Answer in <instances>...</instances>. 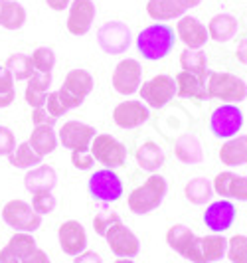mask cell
Masks as SVG:
<instances>
[{
  "mask_svg": "<svg viewBox=\"0 0 247 263\" xmlns=\"http://www.w3.org/2000/svg\"><path fill=\"white\" fill-rule=\"evenodd\" d=\"M58 206V200L52 192H36L32 194V208L34 212H38L40 216H46V214H52Z\"/></svg>",
  "mask_w": 247,
  "mask_h": 263,
  "instance_id": "cell-41",
  "label": "cell"
},
{
  "mask_svg": "<svg viewBox=\"0 0 247 263\" xmlns=\"http://www.w3.org/2000/svg\"><path fill=\"white\" fill-rule=\"evenodd\" d=\"M55 121L58 119H53L48 111H46V107H38V109H34L32 111V123H34V127H38V125H55Z\"/></svg>",
  "mask_w": 247,
  "mask_h": 263,
  "instance_id": "cell-45",
  "label": "cell"
},
{
  "mask_svg": "<svg viewBox=\"0 0 247 263\" xmlns=\"http://www.w3.org/2000/svg\"><path fill=\"white\" fill-rule=\"evenodd\" d=\"M26 8L16 0H2L0 2V26L4 30H20L26 24Z\"/></svg>",
  "mask_w": 247,
  "mask_h": 263,
  "instance_id": "cell-32",
  "label": "cell"
},
{
  "mask_svg": "<svg viewBox=\"0 0 247 263\" xmlns=\"http://www.w3.org/2000/svg\"><path fill=\"white\" fill-rule=\"evenodd\" d=\"M42 158L38 153L30 146V143H20V145H16L12 153L8 155V160H10V164H12L14 168H20V171H30V168H36L42 164Z\"/></svg>",
  "mask_w": 247,
  "mask_h": 263,
  "instance_id": "cell-35",
  "label": "cell"
},
{
  "mask_svg": "<svg viewBox=\"0 0 247 263\" xmlns=\"http://www.w3.org/2000/svg\"><path fill=\"white\" fill-rule=\"evenodd\" d=\"M115 263H135V261H132V259H129V257H119Z\"/></svg>",
  "mask_w": 247,
  "mask_h": 263,
  "instance_id": "cell-51",
  "label": "cell"
},
{
  "mask_svg": "<svg viewBox=\"0 0 247 263\" xmlns=\"http://www.w3.org/2000/svg\"><path fill=\"white\" fill-rule=\"evenodd\" d=\"M243 129V111L234 103H221L210 115V131L216 139H232Z\"/></svg>",
  "mask_w": 247,
  "mask_h": 263,
  "instance_id": "cell-8",
  "label": "cell"
},
{
  "mask_svg": "<svg viewBox=\"0 0 247 263\" xmlns=\"http://www.w3.org/2000/svg\"><path fill=\"white\" fill-rule=\"evenodd\" d=\"M208 99L223 103H241L247 99V83L239 76L230 71H210L206 79Z\"/></svg>",
  "mask_w": 247,
  "mask_h": 263,
  "instance_id": "cell-3",
  "label": "cell"
},
{
  "mask_svg": "<svg viewBox=\"0 0 247 263\" xmlns=\"http://www.w3.org/2000/svg\"><path fill=\"white\" fill-rule=\"evenodd\" d=\"M14 148H16V137L12 129L0 125V157H8Z\"/></svg>",
  "mask_w": 247,
  "mask_h": 263,
  "instance_id": "cell-44",
  "label": "cell"
},
{
  "mask_svg": "<svg viewBox=\"0 0 247 263\" xmlns=\"http://www.w3.org/2000/svg\"><path fill=\"white\" fill-rule=\"evenodd\" d=\"M97 16V8L93 0H71L67 8V22L65 28L71 36H85L89 34Z\"/></svg>",
  "mask_w": 247,
  "mask_h": 263,
  "instance_id": "cell-14",
  "label": "cell"
},
{
  "mask_svg": "<svg viewBox=\"0 0 247 263\" xmlns=\"http://www.w3.org/2000/svg\"><path fill=\"white\" fill-rule=\"evenodd\" d=\"M180 4H182L186 10H190V8L200 6V4H202V0H180Z\"/></svg>",
  "mask_w": 247,
  "mask_h": 263,
  "instance_id": "cell-50",
  "label": "cell"
},
{
  "mask_svg": "<svg viewBox=\"0 0 247 263\" xmlns=\"http://www.w3.org/2000/svg\"><path fill=\"white\" fill-rule=\"evenodd\" d=\"M176 32L174 28H170L168 24H150L144 30L139 32L137 36V50L141 52L144 60L148 62H158V60H164L172 50H174V44H176Z\"/></svg>",
  "mask_w": 247,
  "mask_h": 263,
  "instance_id": "cell-1",
  "label": "cell"
},
{
  "mask_svg": "<svg viewBox=\"0 0 247 263\" xmlns=\"http://www.w3.org/2000/svg\"><path fill=\"white\" fill-rule=\"evenodd\" d=\"M168 192V182L162 174H150L141 186H137L127 198V206L132 214L137 216H144V214H150L156 208H160V204L164 202Z\"/></svg>",
  "mask_w": 247,
  "mask_h": 263,
  "instance_id": "cell-2",
  "label": "cell"
},
{
  "mask_svg": "<svg viewBox=\"0 0 247 263\" xmlns=\"http://www.w3.org/2000/svg\"><path fill=\"white\" fill-rule=\"evenodd\" d=\"M150 119V109L139 99L121 101L113 109V123L119 129H139Z\"/></svg>",
  "mask_w": 247,
  "mask_h": 263,
  "instance_id": "cell-16",
  "label": "cell"
},
{
  "mask_svg": "<svg viewBox=\"0 0 247 263\" xmlns=\"http://www.w3.org/2000/svg\"><path fill=\"white\" fill-rule=\"evenodd\" d=\"M95 87V79L87 69H69L67 76H65L62 87L58 89L60 93V99L64 101V105L67 109H78L83 105V101L89 97V93Z\"/></svg>",
  "mask_w": 247,
  "mask_h": 263,
  "instance_id": "cell-4",
  "label": "cell"
},
{
  "mask_svg": "<svg viewBox=\"0 0 247 263\" xmlns=\"http://www.w3.org/2000/svg\"><path fill=\"white\" fill-rule=\"evenodd\" d=\"M28 143H30V146L38 153L40 157H48V155H52L53 151L58 148L60 139H58V133L53 131L52 125H38L30 133Z\"/></svg>",
  "mask_w": 247,
  "mask_h": 263,
  "instance_id": "cell-29",
  "label": "cell"
},
{
  "mask_svg": "<svg viewBox=\"0 0 247 263\" xmlns=\"http://www.w3.org/2000/svg\"><path fill=\"white\" fill-rule=\"evenodd\" d=\"M225 253H227V237H223V234L198 236L196 263H216L223 259Z\"/></svg>",
  "mask_w": 247,
  "mask_h": 263,
  "instance_id": "cell-21",
  "label": "cell"
},
{
  "mask_svg": "<svg viewBox=\"0 0 247 263\" xmlns=\"http://www.w3.org/2000/svg\"><path fill=\"white\" fill-rule=\"evenodd\" d=\"M146 14L150 20L166 22V20H174V18H182L186 14V8L180 4V0H148Z\"/></svg>",
  "mask_w": 247,
  "mask_h": 263,
  "instance_id": "cell-30",
  "label": "cell"
},
{
  "mask_svg": "<svg viewBox=\"0 0 247 263\" xmlns=\"http://www.w3.org/2000/svg\"><path fill=\"white\" fill-rule=\"evenodd\" d=\"M130 42H132L130 28L121 20L105 22L103 26L97 30V44L109 55L125 53L130 48Z\"/></svg>",
  "mask_w": 247,
  "mask_h": 263,
  "instance_id": "cell-11",
  "label": "cell"
},
{
  "mask_svg": "<svg viewBox=\"0 0 247 263\" xmlns=\"http://www.w3.org/2000/svg\"><path fill=\"white\" fill-rule=\"evenodd\" d=\"M105 241H107L111 253L117 255V257H129V259H132L141 251V239L137 237V234L130 228L123 224V220L109 228V232L105 234Z\"/></svg>",
  "mask_w": 247,
  "mask_h": 263,
  "instance_id": "cell-12",
  "label": "cell"
},
{
  "mask_svg": "<svg viewBox=\"0 0 247 263\" xmlns=\"http://www.w3.org/2000/svg\"><path fill=\"white\" fill-rule=\"evenodd\" d=\"M194 237H196V234L186 224H174L172 228H168V232H166V243H168L170 250L176 251L180 257L186 259L188 251L192 248Z\"/></svg>",
  "mask_w": 247,
  "mask_h": 263,
  "instance_id": "cell-33",
  "label": "cell"
},
{
  "mask_svg": "<svg viewBox=\"0 0 247 263\" xmlns=\"http://www.w3.org/2000/svg\"><path fill=\"white\" fill-rule=\"evenodd\" d=\"M123 218L119 216L117 212H109V210H101L95 218H93V230L97 236L105 237V234L109 232L111 226H115L117 222H121Z\"/></svg>",
  "mask_w": 247,
  "mask_h": 263,
  "instance_id": "cell-40",
  "label": "cell"
},
{
  "mask_svg": "<svg viewBox=\"0 0 247 263\" xmlns=\"http://www.w3.org/2000/svg\"><path fill=\"white\" fill-rule=\"evenodd\" d=\"M111 85L123 97L135 95L143 85V66H141V62L132 60V58L121 60L113 69V73H111Z\"/></svg>",
  "mask_w": 247,
  "mask_h": 263,
  "instance_id": "cell-10",
  "label": "cell"
},
{
  "mask_svg": "<svg viewBox=\"0 0 247 263\" xmlns=\"http://www.w3.org/2000/svg\"><path fill=\"white\" fill-rule=\"evenodd\" d=\"M235 58L239 64L247 66V38H243L239 44H237V50H235Z\"/></svg>",
  "mask_w": 247,
  "mask_h": 263,
  "instance_id": "cell-48",
  "label": "cell"
},
{
  "mask_svg": "<svg viewBox=\"0 0 247 263\" xmlns=\"http://www.w3.org/2000/svg\"><path fill=\"white\" fill-rule=\"evenodd\" d=\"M95 135H97V129L87 125V123L65 121L58 131V139L64 145V148H69L73 153V151H89Z\"/></svg>",
  "mask_w": 247,
  "mask_h": 263,
  "instance_id": "cell-13",
  "label": "cell"
},
{
  "mask_svg": "<svg viewBox=\"0 0 247 263\" xmlns=\"http://www.w3.org/2000/svg\"><path fill=\"white\" fill-rule=\"evenodd\" d=\"M227 259L232 263H247V236L237 234L227 239Z\"/></svg>",
  "mask_w": 247,
  "mask_h": 263,
  "instance_id": "cell-39",
  "label": "cell"
},
{
  "mask_svg": "<svg viewBox=\"0 0 247 263\" xmlns=\"http://www.w3.org/2000/svg\"><path fill=\"white\" fill-rule=\"evenodd\" d=\"M141 101L148 109H162L176 97V79L168 73H158L141 85Z\"/></svg>",
  "mask_w": 247,
  "mask_h": 263,
  "instance_id": "cell-6",
  "label": "cell"
},
{
  "mask_svg": "<svg viewBox=\"0 0 247 263\" xmlns=\"http://www.w3.org/2000/svg\"><path fill=\"white\" fill-rule=\"evenodd\" d=\"M176 95L184 99H196L204 101L208 99V89H206V79L198 78L190 71H178L176 73Z\"/></svg>",
  "mask_w": 247,
  "mask_h": 263,
  "instance_id": "cell-24",
  "label": "cell"
},
{
  "mask_svg": "<svg viewBox=\"0 0 247 263\" xmlns=\"http://www.w3.org/2000/svg\"><path fill=\"white\" fill-rule=\"evenodd\" d=\"M221 164L230 166V168H237V166H245L247 164V135H237L227 139L221 145L220 153Z\"/></svg>",
  "mask_w": 247,
  "mask_h": 263,
  "instance_id": "cell-23",
  "label": "cell"
},
{
  "mask_svg": "<svg viewBox=\"0 0 247 263\" xmlns=\"http://www.w3.org/2000/svg\"><path fill=\"white\" fill-rule=\"evenodd\" d=\"M46 4H48V8H52L53 12H64L69 8L71 0H46Z\"/></svg>",
  "mask_w": 247,
  "mask_h": 263,
  "instance_id": "cell-49",
  "label": "cell"
},
{
  "mask_svg": "<svg viewBox=\"0 0 247 263\" xmlns=\"http://www.w3.org/2000/svg\"><path fill=\"white\" fill-rule=\"evenodd\" d=\"M239 32V22L237 18L227 12H220L212 16L208 22V34L210 40H214L216 44H227L237 36Z\"/></svg>",
  "mask_w": 247,
  "mask_h": 263,
  "instance_id": "cell-22",
  "label": "cell"
},
{
  "mask_svg": "<svg viewBox=\"0 0 247 263\" xmlns=\"http://www.w3.org/2000/svg\"><path fill=\"white\" fill-rule=\"evenodd\" d=\"M87 190H89V196L95 202L111 204V202H117L119 198L123 196V182H121V178L115 171L101 168V171H95L89 176Z\"/></svg>",
  "mask_w": 247,
  "mask_h": 263,
  "instance_id": "cell-9",
  "label": "cell"
},
{
  "mask_svg": "<svg viewBox=\"0 0 247 263\" xmlns=\"http://www.w3.org/2000/svg\"><path fill=\"white\" fill-rule=\"evenodd\" d=\"M214 184L206 176H196L192 180H188L184 186V196L190 204L194 206H206L214 198Z\"/></svg>",
  "mask_w": 247,
  "mask_h": 263,
  "instance_id": "cell-31",
  "label": "cell"
},
{
  "mask_svg": "<svg viewBox=\"0 0 247 263\" xmlns=\"http://www.w3.org/2000/svg\"><path fill=\"white\" fill-rule=\"evenodd\" d=\"M55 184H58V174L48 164H40L36 168H30L26 172V176H24V186L32 194H36V192H52Z\"/></svg>",
  "mask_w": 247,
  "mask_h": 263,
  "instance_id": "cell-25",
  "label": "cell"
},
{
  "mask_svg": "<svg viewBox=\"0 0 247 263\" xmlns=\"http://www.w3.org/2000/svg\"><path fill=\"white\" fill-rule=\"evenodd\" d=\"M135 158H137V164L143 171L155 174V172H158L164 166L166 155H164V148L160 145H156L153 141H146V143H143V145L137 148Z\"/></svg>",
  "mask_w": 247,
  "mask_h": 263,
  "instance_id": "cell-28",
  "label": "cell"
},
{
  "mask_svg": "<svg viewBox=\"0 0 247 263\" xmlns=\"http://www.w3.org/2000/svg\"><path fill=\"white\" fill-rule=\"evenodd\" d=\"M16 99V89H14L12 73L4 66H0V109L10 107Z\"/></svg>",
  "mask_w": 247,
  "mask_h": 263,
  "instance_id": "cell-38",
  "label": "cell"
},
{
  "mask_svg": "<svg viewBox=\"0 0 247 263\" xmlns=\"http://www.w3.org/2000/svg\"><path fill=\"white\" fill-rule=\"evenodd\" d=\"M235 216H237V212H235L234 202L220 198V200H214L206 206L204 224L212 234H223L234 226Z\"/></svg>",
  "mask_w": 247,
  "mask_h": 263,
  "instance_id": "cell-15",
  "label": "cell"
},
{
  "mask_svg": "<svg viewBox=\"0 0 247 263\" xmlns=\"http://www.w3.org/2000/svg\"><path fill=\"white\" fill-rule=\"evenodd\" d=\"M38 250V241L32 234L26 232H16L8 243L0 250V263H24Z\"/></svg>",
  "mask_w": 247,
  "mask_h": 263,
  "instance_id": "cell-19",
  "label": "cell"
},
{
  "mask_svg": "<svg viewBox=\"0 0 247 263\" xmlns=\"http://www.w3.org/2000/svg\"><path fill=\"white\" fill-rule=\"evenodd\" d=\"M32 66L40 73H52V69L55 67V53L52 48L48 46H40L32 52Z\"/></svg>",
  "mask_w": 247,
  "mask_h": 263,
  "instance_id": "cell-37",
  "label": "cell"
},
{
  "mask_svg": "<svg viewBox=\"0 0 247 263\" xmlns=\"http://www.w3.org/2000/svg\"><path fill=\"white\" fill-rule=\"evenodd\" d=\"M44 107H46V111H48L53 119L64 117L65 113L69 111V109L64 105V101L60 99V93H58V91L48 93V97H46V105H44Z\"/></svg>",
  "mask_w": 247,
  "mask_h": 263,
  "instance_id": "cell-42",
  "label": "cell"
},
{
  "mask_svg": "<svg viewBox=\"0 0 247 263\" xmlns=\"http://www.w3.org/2000/svg\"><path fill=\"white\" fill-rule=\"evenodd\" d=\"M174 155L184 164H200L204 160V148L194 133H184L174 143Z\"/></svg>",
  "mask_w": 247,
  "mask_h": 263,
  "instance_id": "cell-26",
  "label": "cell"
},
{
  "mask_svg": "<svg viewBox=\"0 0 247 263\" xmlns=\"http://www.w3.org/2000/svg\"><path fill=\"white\" fill-rule=\"evenodd\" d=\"M73 263H103L101 259V255L99 253H95V251H83V253H79L73 257Z\"/></svg>",
  "mask_w": 247,
  "mask_h": 263,
  "instance_id": "cell-46",
  "label": "cell"
},
{
  "mask_svg": "<svg viewBox=\"0 0 247 263\" xmlns=\"http://www.w3.org/2000/svg\"><path fill=\"white\" fill-rule=\"evenodd\" d=\"M180 67L184 71H190L198 78L208 79V55L204 50H190L186 48L182 53H180Z\"/></svg>",
  "mask_w": 247,
  "mask_h": 263,
  "instance_id": "cell-34",
  "label": "cell"
},
{
  "mask_svg": "<svg viewBox=\"0 0 247 263\" xmlns=\"http://www.w3.org/2000/svg\"><path fill=\"white\" fill-rule=\"evenodd\" d=\"M71 164L78 171H91L93 164H95V158H93L91 151H73L71 153Z\"/></svg>",
  "mask_w": 247,
  "mask_h": 263,
  "instance_id": "cell-43",
  "label": "cell"
},
{
  "mask_svg": "<svg viewBox=\"0 0 247 263\" xmlns=\"http://www.w3.org/2000/svg\"><path fill=\"white\" fill-rule=\"evenodd\" d=\"M4 67L12 73L14 81H28V79L34 76V66H32V58L26 55V53H12Z\"/></svg>",
  "mask_w": 247,
  "mask_h": 263,
  "instance_id": "cell-36",
  "label": "cell"
},
{
  "mask_svg": "<svg viewBox=\"0 0 247 263\" xmlns=\"http://www.w3.org/2000/svg\"><path fill=\"white\" fill-rule=\"evenodd\" d=\"M58 241L65 255L75 257L87 250V232L78 220H65L58 230Z\"/></svg>",
  "mask_w": 247,
  "mask_h": 263,
  "instance_id": "cell-17",
  "label": "cell"
},
{
  "mask_svg": "<svg viewBox=\"0 0 247 263\" xmlns=\"http://www.w3.org/2000/svg\"><path fill=\"white\" fill-rule=\"evenodd\" d=\"M176 38L190 50H202L210 40L208 26L194 16L184 14L182 18H178V22H176Z\"/></svg>",
  "mask_w": 247,
  "mask_h": 263,
  "instance_id": "cell-18",
  "label": "cell"
},
{
  "mask_svg": "<svg viewBox=\"0 0 247 263\" xmlns=\"http://www.w3.org/2000/svg\"><path fill=\"white\" fill-rule=\"evenodd\" d=\"M24 263H52V259L48 257V253H46V251L38 248V250L34 251V253H32Z\"/></svg>",
  "mask_w": 247,
  "mask_h": 263,
  "instance_id": "cell-47",
  "label": "cell"
},
{
  "mask_svg": "<svg viewBox=\"0 0 247 263\" xmlns=\"http://www.w3.org/2000/svg\"><path fill=\"white\" fill-rule=\"evenodd\" d=\"M2 222L8 228H12L14 232L34 234L42 228V216L38 212H34L32 204H28L24 200H10L2 208Z\"/></svg>",
  "mask_w": 247,
  "mask_h": 263,
  "instance_id": "cell-7",
  "label": "cell"
},
{
  "mask_svg": "<svg viewBox=\"0 0 247 263\" xmlns=\"http://www.w3.org/2000/svg\"><path fill=\"white\" fill-rule=\"evenodd\" d=\"M214 192L225 200H237V202H247V176L235 174L232 171H223L216 174L212 180Z\"/></svg>",
  "mask_w": 247,
  "mask_h": 263,
  "instance_id": "cell-20",
  "label": "cell"
},
{
  "mask_svg": "<svg viewBox=\"0 0 247 263\" xmlns=\"http://www.w3.org/2000/svg\"><path fill=\"white\" fill-rule=\"evenodd\" d=\"M91 151L95 162L103 164V168H121L127 162V146L123 145L119 139H115L109 133H97L91 141Z\"/></svg>",
  "mask_w": 247,
  "mask_h": 263,
  "instance_id": "cell-5",
  "label": "cell"
},
{
  "mask_svg": "<svg viewBox=\"0 0 247 263\" xmlns=\"http://www.w3.org/2000/svg\"><path fill=\"white\" fill-rule=\"evenodd\" d=\"M50 85H52V73H40L34 71V76L28 79L26 91H24V99L32 109L46 105V97L50 93Z\"/></svg>",
  "mask_w": 247,
  "mask_h": 263,
  "instance_id": "cell-27",
  "label": "cell"
},
{
  "mask_svg": "<svg viewBox=\"0 0 247 263\" xmlns=\"http://www.w3.org/2000/svg\"><path fill=\"white\" fill-rule=\"evenodd\" d=\"M0 2H2V0H0Z\"/></svg>",
  "mask_w": 247,
  "mask_h": 263,
  "instance_id": "cell-52",
  "label": "cell"
}]
</instances>
